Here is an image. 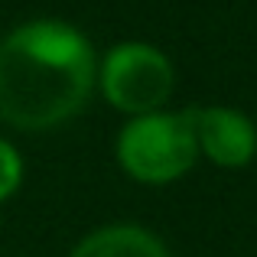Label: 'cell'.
I'll return each instance as SVG.
<instances>
[{"label": "cell", "mask_w": 257, "mask_h": 257, "mask_svg": "<svg viewBox=\"0 0 257 257\" xmlns=\"http://www.w3.org/2000/svg\"><path fill=\"white\" fill-rule=\"evenodd\" d=\"M94 88L91 43L62 20H33L0 39V117L46 131L85 107Z\"/></svg>", "instance_id": "obj_1"}, {"label": "cell", "mask_w": 257, "mask_h": 257, "mask_svg": "<svg viewBox=\"0 0 257 257\" xmlns=\"http://www.w3.org/2000/svg\"><path fill=\"white\" fill-rule=\"evenodd\" d=\"M199 157L192 117L182 114H144L134 117L117 137V160L140 182H173L192 170Z\"/></svg>", "instance_id": "obj_2"}, {"label": "cell", "mask_w": 257, "mask_h": 257, "mask_svg": "<svg viewBox=\"0 0 257 257\" xmlns=\"http://www.w3.org/2000/svg\"><path fill=\"white\" fill-rule=\"evenodd\" d=\"M173 65L157 46L147 43H120L104 56L101 65V88L117 111L134 117L157 114L173 94Z\"/></svg>", "instance_id": "obj_3"}, {"label": "cell", "mask_w": 257, "mask_h": 257, "mask_svg": "<svg viewBox=\"0 0 257 257\" xmlns=\"http://www.w3.org/2000/svg\"><path fill=\"white\" fill-rule=\"evenodd\" d=\"M195 144L212 163L238 170L254 157V124L234 107H189Z\"/></svg>", "instance_id": "obj_4"}, {"label": "cell", "mask_w": 257, "mask_h": 257, "mask_svg": "<svg viewBox=\"0 0 257 257\" xmlns=\"http://www.w3.org/2000/svg\"><path fill=\"white\" fill-rule=\"evenodd\" d=\"M69 257H170L166 244L140 225H111L91 231Z\"/></svg>", "instance_id": "obj_5"}, {"label": "cell", "mask_w": 257, "mask_h": 257, "mask_svg": "<svg viewBox=\"0 0 257 257\" xmlns=\"http://www.w3.org/2000/svg\"><path fill=\"white\" fill-rule=\"evenodd\" d=\"M20 176H23V166H20L17 150L0 137V199H7L20 186Z\"/></svg>", "instance_id": "obj_6"}]
</instances>
